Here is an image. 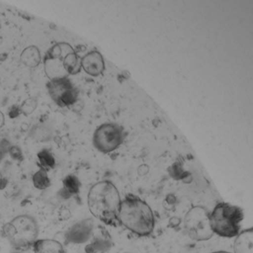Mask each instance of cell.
Segmentation results:
<instances>
[{
	"mask_svg": "<svg viewBox=\"0 0 253 253\" xmlns=\"http://www.w3.org/2000/svg\"><path fill=\"white\" fill-rule=\"evenodd\" d=\"M121 195L116 186L110 181H100L90 189L88 195V209L91 214L108 225L118 222Z\"/></svg>",
	"mask_w": 253,
	"mask_h": 253,
	"instance_id": "cell-1",
	"label": "cell"
},
{
	"mask_svg": "<svg viewBox=\"0 0 253 253\" xmlns=\"http://www.w3.org/2000/svg\"><path fill=\"white\" fill-rule=\"evenodd\" d=\"M118 222L139 236L149 235L155 227V217L151 207L131 194L121 201Z\"/></svg>",
	"mask_w": 253,
	"mask_h": 253,
	"instance_id": "cell-2",
	"label": "cell"
},
{
	"mask_svg": "<svg viewBox=\"0 0 253 253\" xmlns=\"http://www.w3.org/2000/svg\"><path fill=\"white\" fill-rule=\"evenodd\" d=\"M43 64L50 81L77 75L82 69L81 57L70 44L65 42H57L47 51Z\"/></svg>",
	"mask_w": 253,
	"mask_h": 253,
	"instance_id": "cell-3",
	"label": "cell"
},
{
	"mask_svg": "<svg viewBox=\"0 0 253 253\" xmlns=\"http://www.w3.org/2000/svg\"><path fill=\"white\" fill-rule=\"evenodd\" d=\"M243 218L240 207L223 202L217 204L209 215L213 233L224 238H233L240 233Z\"/></svg>",
	"mask_w": 253,
	"mask_h": 253,
	"instance_id": "cell-4",
	"label": "cell"
},
{
	"mask_svg": "<svg viewBox=\"0 0 253 253\" xmlns=\"http://www.w3.org/2000/svg\"><path fill=\"white\" fill-rule=\"evenodd\" d=\"M4 233L14 248L26 250L34 245L38 236V226L32 216H17L3 227Z\"/></svg>",
	"mask_w": 253,
	"mask_h": 253,
	"instance_id": "cell-5",
	"label": "cell"
},
{
	"mask_svg": "<svg viewBox=\"0 0 253 253\" xmlns=\"http://www.w3.org/2000/svg\"><path fill=\"white\" fill-rule=\"evenodd\" d=\"M124 140L122 127L112 123L102 124L95 130L93 136L94 147L103 153L113 152L121 146Z\"/></svg>",
	"mask_w": 253,
	"mask_h": 253,
	"instance_id": "cell-6",
	"label": "cell"
},
{
	"mask_svg": "<svg viewBox=\"0 0 253 253\" xmlns=\"http://www.w3.org/2000/svg\"><path fill=\"white\" fill-rule=\"evenodd\" d=\"M209 214L205 209L195 207L185 217V227L189 236L196 241H207L212 236Z\"/></svg>",
	"mask_w": 253,
	"mask_h": 253,
	"instance_id": "cell-7",
	"label": "cell"
},
{
	"mask_svg": "<svg viewBox=\"0 0 253 253\" xmlns=\"http://www.w3.org/2000/svg\"><path fill=\"white\" fill-rule=\"evenodd\" d=\"M47 88L53 101L60 107H69L78 101V88L68 78L51 80Z\"/></svg>",
	"mask_w": 253,
	"mask_h": 253,
	"instance_id": "cell-8",
	"label": "cell"
},
{
	"mask_svg": "<svg viewBox=\"0 0 253 253\" xmlns=\"http://www.w3.org/2000/svg\"><path fill=\"white\" fill-rule=\"evenodd\" d=\"M81 68L90 76H100L105 70L103 56L98 51H90L81 58Z\"/></svg>",
	"mask_w": 253,
	"mask_h": 253,
	"instance_id": "cell-9",
	"label": "cell"
},
{
	"mask_svg": "<svg viewBox=\"0 0 253 253\" xmlns=\"http://www.w3.org/2000/svg\"><path fill=\"white\" fill-rule=\"evenodd\" d=\"M234 251L235 253H253V229H247L237 235Z\"/></svg>",
	"mask_w": 253,
	"mask_h": 253,
	"instance_id": "cell-10",
	"label": "cell"
},
{
	"mask_svg": "<svg viewBox=\"0 0 253 253\" xmlns=\"http://www.w3.org/2000/svg\"><path fill=\"white\" fill-rule=\"evenodd\" d=\"M33 246L35 253H65L62 244L54 240H39Z\"/></svg>",
	"mask_w": 253,
	"mask_h": 253,
	"instance_id": "cell-11",
	"label": "cell"
},
{
	"mask_svg": "<svg viewBox=\"0 0 253 253\" xmlns=\"http://www.w3.org/2000/svg\"><path fill=\"white\" fill-rule=\"evenodd\" d=\"M20 59L22 63L29 68H35L39 66L42 60L41 51L35 45H31L25 48L22 52Z\"/></svg>",
	"mask_w": 253,
	"mask_h": 253,
	"instance_id": "cell-12",
	"label": "cell"
},
{
	"mask_svg": "<svg viewBox=\"0 0 253 253\" xmlns=\"http://www.w3.org/2000/svg\"><path fill=\"white\" fill-rule=\"evenodd\" d=\"M81 183L78 177L73 174H69L63 180V189L69 195H76L79 192Z\"/></svg>",
	"mask_w": 253,
	"mask_h": 253,
	"instance_id": "cell-13",
	"label": "cell"
},
{
	"mask_svg": "<svg viewBox=\"0 0 253 253\" xmlns=\"http://www.w3.org/2000/svg\"><path fill=\"white\" fill-rule=\"evenodd\" d=\"M39 158L40 164H41V169L48 171V170L54 168L55 166V160L54 157L51 155V152L47 149H43L41 151L38 155Z\"/></svg>",
	"mask_w": 253,
	"mask_h": 253,
	"instance_id": "cell-14",
	"label": "cell"
},
{
	"mask_svg": "<svg viewBox=\"0 0 253 253\" xmlns=\"http://www.w3.org/2000/svg\"><path fill=\"white\" fill-rule=\"evenodd\" d=\"M33 183L35 187L38 189H45L50 186V180L47 171L41 169L38 172L35 173L33 177Z\"/></svg>",
	"mask_w": 253,
	"mask_h": 253,
	"instance_id": "cell-15",
	"label": "cell"
},
{
	"mask_svg": "<svg viewBox=\"0 0 253 253\" xmlns=\"http://www.w3.org/2000/svg\"><path fill=\"white\" fill-rule=\"evenodd\" d=\"M38 106V102L35 99L29 98L23 102L20 106V111L25 115H32Z\"/></svg>",
	"mask_w": 253,
	"mask_h": 253,
	"instance_id": "cell-16",
	"label": "cell"
},
{
	"mask_svg": "<svg viewBox=\"0 0 253 253\" xmlns=\"http://www.w3.org/2000/svg\"><path fill=\"white\" fill-rule=\"evenodd\" d=\"M8 152L11 154V157L14 159H20V157L22 158V152L20 151V148L17 147V146H12L10 147L8 149Z\"/></svg>",
	"mask_w": 253,
	"mask_h": 253,
	"instance_id": "cell-17",
	"label": "cell"
},
{
	"mask_svg": "<svg viewBox=\"0 0 253 253\" xmlns=\"http://www.w3.org/2000/svg\"><path fill=\"white\" fill-rule=\"evenodd\" d=\"M9 148L5 142H4L3 140H0V161L4 158Z\"/></svg>",
	"mask_w": 253,
	"mask_h": 253,
	"instance_id": "cell-18",
	"label": "cell"
},
{
	"mask_svg": "<svg viewBox=\"0 0 253 253\" xmlns=\"http://www.w3.org/2000/svg\"><path fill=\"white\" fill-rule=\"evenodd\" d=\"M20 112H21L20 111V108L16 107V106H12L11 108V112H10V117L11 118H17V116L20 115Z\"/></svg>",
	"mask_w": 253,
	"mask_h": 253,
	"instance_id": "cell-19",
	"label": "cell"
},
{
	"mask_svg": "<svg viewBox=\"0 0 253 253\" xmlns=\"http://www.w3.org/2000/svg\"><path fill=\"white\" fill-rule=\"evenodd\" d=\"M5 186H6V181H5L4 177H2V174L0 173V190L4 189Z\"/></svg>",
	"mask_w": 253,
	"mask_h": 253,
	"instance_id": "cell-20",
	"label": "cell"
},
{
	"mask_svg": "<svg viewBox=\"0 0 253 253\" xmlns=\"http://www.w3.org/2000/svg\"><path fill=\"white\" fill-rule=\"evenodd\" d=\"M5 124V116L2 112H0V128L3 126Z\"/></svg>",
	"mask_w": 253,
	"mask_h": 253,
	"instance_id": "cell-21",
	"label": "cell"
},
{
	"mask_svg": "<svg viewBox=\"0 0 253 253\" xmlns=\"http://www.w3.org/2000/svg\"><path fill=\"white\" fill-rule=\"evenodd\" d=\"M227 253V252H215V253Z\"/></svg>",
	"mask_w": 253,
	"mask_h": 253,
	"instance_id": "cell-22",
	"label": "cell"
},
{
	"mask_svg": "<svg viewBox=\"0 0 253 253\" xmlns=\"http://www.w3.org/2000/svg\"></svg>",
	"mask_w": 253,
	"mask_h": 253,
	"instance_id": "cell-23",
	"label": "cell"
},
{
	"mask_svg": "<svg viewBox=\"0 0 253 253\" xmlns=\"http://www.w3.org/2000/svg\"><path fill=\"white\" fill-rule=\"evenodd\" d=\"M0 28H1V26H0Z\"/></svg>",
	"mask_w": 253,
	"mask_h": 253,
	"instance_id": "cell-24",
	"label": "cell"
}]
</instances>
